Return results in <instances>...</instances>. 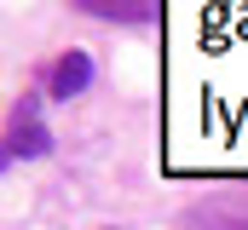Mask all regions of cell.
I'll return each mask as SVG.
<instances>
[{
    "label": "cell",
    "instance_id": "obj_2",
    "mask_svg": "<svg viewBox=\"0 0 248 230\" xmlns=\"http://www.w3.org/2000/svg\"><path fill=\"white\" fill-rule=\"evenodd\" d=\"M46 81V98H58V104H69V98H81L87 86H93V75H98V63H93V52H58L46 69H41Z\"/></svg>",
    "mask_w": 248,
    "mask_h": 230
},
{
    "label": "cell",
    "instance_id": "obj_4",
    "mask_svg": "<svg viewBox=\"0 0 248 230\" xmlns=\"http://www.w3.org/2000/svg\"><path fill=\"white\" fill-rule=\"evenodd\" d=\"M202 230H248V213H225V207H202L196 213Z\"/></svg>",
    "mask_w": 248,
    "mask_h": 230
},
{
    "label": "cell",
    "instance_id": "obj_3",
    "mask_svg": "<svg viewBox=\"0 0 248 230\" xmlns=\"http://www.w3.org/2000/svg\"><path fill=\"white\" fill-rule=\"evenodd\" d=\"M75 12L87 17H104V23H122V29H150L162 17V0H69Z\"/></svg>",
    "mask_w": 248,
    "mask_h": 230
},
{
    "label": "cell",
    "instance_id": "obj_1",
    "mask_svg": "<svg viewBox=\"0 0 248 230\" xmlns=\"http://www.w3.org/2000/svg\"><path fill=\"white\" fill-rule=\"evenodd\" d=\"M46 156H52V132L35 110V98H23L6 121V161H46Z\"/></svg>",
    "mask_w": 248,
    "mask_h": 230
}]
</instances>
